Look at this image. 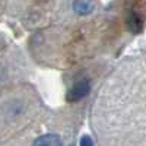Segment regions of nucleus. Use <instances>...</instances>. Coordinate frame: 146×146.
<instances>
[{
	"label": "nucleus",
	"mask_w": 146,
	"mask_h": 146,
	"mask_svg": "<svg viewBox=\"0 0 146 146\" xmlns=\"http://www.w3.org/2000/svg\"><path fill=\"white\" fill-rule=\"evenodd\" d=\"M89 124L95 146H146V56L126 57L107 75Z\"/></svg>",
	"instance_id": "obj_1"
},
{
	"label": "nucleus",
	"mask_w": 146,
	"mask_h": 146,
	"mask_svg": "<svg viewBox=\"0 0 146 146\" xmlns=\"http://www.w3.org/2000/svg\"><path fill=\"white\" fill-rule=\"evenodd\" d=\"M126 15V23L146 28V0H118Z\"/></svg>",
	"instance_id": "obj_2"
}]
</instances>
